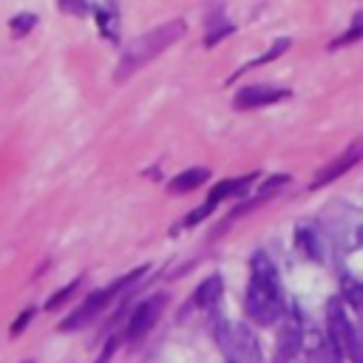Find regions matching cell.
<instances>
[{
    "instance_id": "7c38bea8",
    "label": "cell",
    "mask_w": 363,
    "mask_h": 363,
    "mask_svg": "<svg viewBox=\"0 0 363 363\" xmlns=\"http://www.w3.org/2000/svg\"><path fill=\"white\" fill-rule=\"evenodd\" d=\"M278 346H281V357H286V360L295 357V352L301 349V326L295 318H289L278 326Z\"/></svg>"
},
{
    "instance_id": "6da1fadb",
    "label": "cell",
    "mask_w": 363,
    "mask_h": 363,
    "mask_svg": "<svg viewBox=\"0 0 363 363\" xmlns=\"http://www.w3.org/2000/svg\"><path fill=\"white\" fill-rule=\"evenodd\" d=\"M244 309L261 326H269V323H275L284 315L281 281H278V272H275L272 261L264 252H255L252 255V264H250V286H247Z\"/></svg>"
},
{
    "instance_id": "8fae6325",
    "label": "cell",
    "mask_w": 363,
    "mask_h": 363,
    "mask_svg": "<svg viewBox=\"0 0 363 363\" xmlns=\"http://www.w3.org/2000/svg\"><path fill=\"white\" fill-rule=\"evenodd\" d=\"M207 179H210L207 167H187V170H182L179 176L170 179V193H190V190L201 187Z\"/></svg>"
},
{
    "instance_id": "2e32d148",
    "label": "cell",
    "mask_w": 363,
    "mask_h": 363,
    "mask_svg": "<svg viewBox=\"0 0 363 363\" xmlns=\"http://www.w3.org/2000/svg\"><path fill=\"white\" fill-rule=\"evenodd\" d=\"M37 26V14H14L11 20H9V31H11V37H23V34H28L31 28Z\"/></svg>"
},
{
    "instance_id": "9a60e30c",
    "label": "cell",
    "mask_w": 363,
    "mask_h": 363,
    "mask_svg": "<svg viewBox=\"0 0 363 363\" xmlns=\"http://www.w3.org/2000/svg\"><path fill=\"white\" fill-rule=\"evenodd\" d=\"M306 363H343V357H340V352H337L332 343L318 340V343L306 352Z\"/></svg>"
},
{
    "instance_id": "7a4b0ae2",
    "label": "cell",
    "mask_w": 363,
    "mask_h": 363,
    "mask_svg": "<svg viewBox=\"0 0 363 363\" xmlns=\"http://www.w3.org/2000/svg\"><path fill=\"white\" fill-rule=\"evenodd\" d=\"M182 34H184V20H170V23H162V26L145 31L142 37H136L125 48V54H122V60L116 65V79L130 77L136 68H142L145 62H150L153 57H159L167 45H173Z\"/></svg>"
},
{
    "instance_id": "cb8c5ba5",
    "label": "cell",
    "mask_w": 363,
    "mask_h": 363,
    "mask_svg": "<svg viewBox=\"0 0 363 363\" xmlns=\"http://www.w3.org/2000/svg\"><path fill=\"white\" fill-rule=\"evenodd\" d=\"M60 6L65 11H74V14H85L88 11V3H68V0H60Z\"/></svg>"
},
{
    "instance_id": "30bf717a",
    "label": "cell",
    "mask_w": 363,
    "mask_h": 363,
    "mask_svg": "<svg viewBox=\"0 0 363 363\" xmlns=\"http://www.w3.org/2000/svg\"><path fill=\"white\" fill-rule=\"evenodd\" d=\"M221 292H224V281H221V275H210V278H204V281L199 284L193 301H196L199 309H210V306H216V303L221 301Z\"/></svg>"
},
{
    "instance_id": "44dd1931",
    "label": "cell",
    "mask_w": 363,
    "mask_h": 363,
    "mask_svg": "<svg viewBox=\"0 0 363 363\" xmlns=\"http://www.w3.org/2000/svg\"><path fill=\"white\" fill-rule=\"evenodd\" d=\"M286 48H289V40H286V37H281V40H278V43H275V45H272V48H269L267 54H261V57H258V60H252L250 65H264V62H269V60L281 57V54H284Z\"/></svg>"
},
{
    "instance_id": "d4e9b609",
    "label": "cell",
    "mask_w": 363,
    "mask_h": 363,
    "mask_svg": "<svg viewBox=\"0 0 363 363\" xmlns=\"http://www.w3.org/2000/svg\"><path fill=\"white\" fill-rule=\"evenodd\" d=\"M278 363H289V360H286V357H278Z\"/></svg>"
},
{
    "instance_id": "7402d4cb",
    "label": "cell",
    "mask_w": 363,
    "mask_h": 363,
    "mask_svg": "<svg viewBox=\"0 0 363 363\" xmlns=\"http://www.w3.org/2000/svg\"><path fill=\"white\" fill-rule=\"evenodd\" d=\"M346 354H349L354 363H363V335H360V332H354V329H352V340H349Z\"/></svg>"
},
{
    "instance_id": "4fadbf2b",
    "label": "cell",
    "mask_w": 363,
    "mask_h": 363,
    "mask_svg": "<svg viewBox=\"0 0 363 363\" xmlns=\"http://www.w3.org/2000/svg\"><path fill=\"white\" fill-rule=\"evenodd\" d=\"M295 238H298V244L306 250V255H309V258H315V261H326V250H323V241H320L318 230H309V227H298Z\"/></svg>"
},
{
    "instance_id": "3957f363",
    "label": "cell",
    "mask_w": 363,
    "mask_h": 363,
    "mask_svg": "<svg viewBox=\"0 0 363 363\" xmlns=\"http://www.w3.org/2000/svg\"><path fill=\"white\" fill-rule=\"evenodd\" d=\"M216 340H218V349L224 352L227 363H264L261 343L244 323L221 320L216 326Z\"/></svg>"
},
{
    "instance_id": "5b68a950",
    "label": "cell",
    "mask_w": 363,
    "mask_h": 363,
    "mask_svg": "<svg viewBox=\"0 0 363 363\" xmlns=\"http://www.w3.org/2000/svg\"><path fill=\"white\" fill-rule=\"evenodd\" d=\"M326 224L343 250L363 247V213L360 210H354L349 204H332L326 213Z\"/></svg>"
},
{
    "instance_id": "8992f818",
    "label": "cell",
    "mask_w": 363,
    "mask_h": 363,
    "mask_svg": "<svg viewBox=\"0 0 363 363\" xmlns=\"http://www.w3.org/2000/svg\"><path fill=\"white\" fill-rule=\"evenodd\" d=\"M164 295H156V298H147V301H142L136 309H133V315H130V320H128V340H139V337H145L150 329H153V323L159 320V315H162V309H164Z\"/></svg>"
},
{
    "instance_id": "d6986e66",
    "label": "cell",
    "mask_w": 363,
    "mask_h": 363,
    "mask_svg": "<svg viewBox=\"0 0 363 363\" xmlns=\"http://www.w3.org/2000/svg\"><path fill=\"white\" fill-rule=\"evenodd\" d=\"M34 315H37V309H34V306H26V309H23V312L14 318V323L9 326V335H11V337H17V335H20V332H23V329L31 323V318H34Z\"/></svg>"
},
{
    "instance_id": "e0dca14e",
    "label": "cell",
    "mask_w": 363,
    "mask_h": 363,
    "mask_svg": "<svg viewBox=\"0 0 363 363\" xmlns=\"http://www.w3.org/2000/svg\"><path fill=\"white\" fill-rule=\"evenodd\" d=\"M96 20H99L102 34L116 40V11H113V9H108V6H102V9H96Z\"/></svg>"
},
{
    "instance_id": "484cf974",
    "label": "cell",
    "mask_w": 363,
    "mask_h": 363,
    "mask_svg": "<svg viewBox=\"0 0 363 363\" xmlns=\"http://www.w3.org/2000/svg\"><path fill=\"white\" fill-rule=\"evenodd\" d=\"M26 363H31V360H26Z\"/></svg>"
},
{
    "instance_id": "ba28073f",
    "label": "cell",
    "mask_w": 363,
    "mask_h": 363,
    "mask_svg": "<svg viewBox=\"0 0 363 363\" xmlns=\"http://www.w3.org/2000/svg\"><path fill=\"white\" fill-rule=\"evenodd\" d=\"M289 96L286 88H272V85H250L244 91H238L235 96V108H261V105H272L278 99Z\"/></svg>"
},
{
    "instance_id": "ffe728a7",
    "label": "cell",
    "mask_w": 363,
    "mask_h": 363,
    "mask_svg": "<svg viewBox=\"0 0 363 363\" xmlns=\"http://www.w3.org/2000/svg\"><path fill=\"white\" fill-rule=\"evenodd\" d=\"M346 301L352 303V309L357 312V318L363 320V284H352L346 289Z\"/></svg>"
},
{
    "instance_id": "52a82bcc",
    "label": "cell",
    "mask_w": 363,
    "mask_h": 363,
    "mask_svg": "<svg viewBox=\"0 0 363 363\" xmlns=\"http://www.w3.org/2000/svg\"><path fill=\"white\" fill-rule=\"evenodd\" d=\"M326 323H329V340H332V346L343 354L349 349V340H352V326L346 320V312H343L340 298H329V303H326Z\"/></svg>"
},
{
    "instance_id": "5bb4252c",
    "label": "cell",
    "mask_w": 363,
    "mask_h": 363,
    "mask_svg": "<svg viewBox=\"0 0 363 363\" xmlns=\"http://www.w3.org/2000/svg\"><path fill=\"white\" fill-rule=\"evenodd\" d=\"M354 162H357V150H349L346 156H340L337 162H332L326 170H320V173H318V179H315V187H318V184H323V182H332L337 173H346V170H349Z\"/></svg>"
},
{
    "instance_id": "9c48e42d",
    "label": "cell",
    "mask_w": 363,
    "mask_h": 363,
    "mask_svg": "<svg viewBox=\"0 0 363 363\" xmlns=\"http://www.w3.org/2000/svg\"><path fill=\"white\" fill-rule=\"evenodd\" d=\"M252 179H255V173H250V176H238V179H224V182H218L213 190H210V196H207V201L201 204L207 213H213V207L218 204V201H224L227 196H235V193H241V190H247L250 184H252Z\"/></svg>"
},
{
    "instance_id": "277c9868",
    "label": "cell",
    "mask_w": 363,
    "mask_h": 363,
    "mask_svg": "<svg viewBox=\"0 0 363 363\" xmlns=\"http://www.w3.org/2000/svg\"><path fill=\"white\" fill-rule=\"evenodd\" d=\"M145 272H147V267H136L133 272L122 275V278H119V281H113L111 286L91 292V295H88V298H85V301H82V303H79V306H77V309H74V312H71V315H68V318L60 323V329H62V332H74V329H82L85 323H91V320H94V318H96V315H99V312L108 306V301H111L116 292H122L125 286H130V284H133L139 275H145Z\"/></svg>"
},
{
    "instance_id": "603a6c76",
    "label": "cell",
    "mask_w": 363,
    "mask_h": 363,
    "mask_svg": "<svg viewBox=\"0 0 363 363\" xmlns=\"http://www.w3.org/2000/svg\"><path fill=\"white\" fill-rule=\"evenodd\" d=\"M357 37H363V20H357V23L352 26V31H346L340 40H335V45H346V43H352V40H357Z\"/></svg>"
},
{
    "instance_id": "ac0fdd59",
    "label": "cell",
    "mask_w": 363,
    "mask_h": 363,
    "mask_svg": "<svg viewBox=\"0 0 363 363\" xmlns=\"http://www.w3.org/2000/svg\"><path fill=\"white\" fill-rule=\"evenodd\" d=\"M77 286H79V278H74V281H71V284H65V286H62V289H57V292H54V295H51V298H48V303H45V309H57V306H60V303H65V298H71V295H74V289H77Z\"/></svg>"
}]
</instances>
